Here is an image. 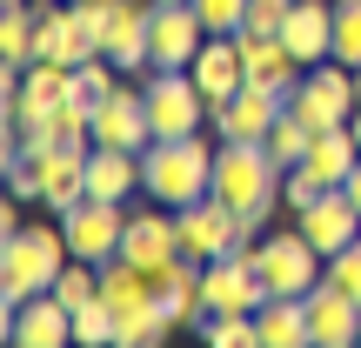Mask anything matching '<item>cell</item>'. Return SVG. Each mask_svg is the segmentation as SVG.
Returning a JSON list of instances; mask_svg holds the SVG:
<instances>
[{
  "label": "cell",
  "instance_id": "1",
  "mask_svg": "<svg viewBox=\"0 0 361 348\" xmlns=\"http://www.w3.org/2000/svg\"><path fill=\"white\" fill-rule=\"evenodd\" d=\"M214 194L241 215L247 241H261L268 215L281 208V168L268 161L261 141H221V155H214Z\"/></svg>",
  "mask_w": 361,
  "mask_h": 348
},
{
  "label": "cell",
  "instance_id": "2",
  "mask_svg": "<svg viewBox=\"0 0 361 348\" xmlns=\"http://www.w3.org/2000/svg\"><path fill=\"white\" fill-rule=\"evenodd\" d=\"M214 155L221 141L188 134V141H147L141 155V194L161 208H194L201 194H214Z\"/></svg>",
  "mask_w": 361,
  "mask_h": 348
},
{
  "label": "cell",
  "instance_id": "3",
  "mask_svg": "<svg viewBox=\"0 0 361 348\" xmlns=\"http://www.w3.org/2000/svg\"><path fill=\"white\" fill-rule=\"evenodd\" d=\"M67 261H74L67 228H54V221H27L20 234H7V241H0V301H7V308H20V301L47 295V288L61 282Z\"/></svg>",
  "mask_w": 361,
  "mask_h": 348
},
{
  "label": "cell",
  "instance_id": "4",
  "mask_svg": "<svg viewBox=\"0 0 361 348\" xmlns=\"http://www.w3.org/2000/svg\"><path fill=\"white\" fill-rule=\"evenodd\" d=\"M141 101H147L154 141H188V134L207 128V101H201L188 67H154V74H141Z\"/></svg>",
  "mask_w": 361,
  "mask_h": 348
},
{
  "label": "cell",
  "instance_id": "5",
  "mask_svg": "<svg viewBox=\"0 0 361 348\" xmlns=\"http://www.w3.org/2000/svg\"><path fill=\"white\" fill-rule=\"evenodd\" d=\"M255 268H261V282H268V295H308V288L328 282V255L301 228L261 234L255 241Z\"/></svg>",
  "mask_w": 361,
  "mask_h": 348
},
{
  "label": "cell",
  "instance_id": "6",
  "mask_svg": "<svg viewBox=\"0 0 361 348\" xmlns=\"http://www.w3.org/2000/svg\"><path fill=\"white\" fill-rule=\"evenodd\" d=\"M355 107H361V88H355V67H341V61L308 67V74H301V88L288 94V114H301L314 134L348 128V121H355Z\"/></svg>",
  "mask_w": 361,
  "mask_h": 348
},
{
  "label": "cell",
  "instance_id": "7",
  "mask_svg": "<svg viewBox=\"0 0 361 348\" xmlns=\"http://www.w3.org/2000/svg\"><path fill=\"white\" fill-rule=\"evenodd\" d=\"M174 221H180V255L188 261H221V255H234V248H247V234H241V215H234L221 194H201L194 208H174Z\"/></svg>",
  "mask_w": 361,
  "mask_h": 348
},
{
  "label": "cell",
  "instance_id": "8",
  "mask_svg": "<svg viewBox=\"0 0 361 348\" xmlns=\"http://www.w3.org/2000/svg\"><path fill=\"white\" fill-rule=\"evenodd\" d=\"M20 148H27V161H34V201L40 208L67 215V208L87 201V148H61V141H47V148L20 141Z\"/></svg>",
  "mask_w": 361,
  "mask_h": 348
},
{
  "label": "cell",
  "instance_id": "9",
  "mask_svg": "<svg viewBox=\"0 0 361 348\" xmlns=\"http://www.w3.org/2000/svg\"><path fill=\"white\" fill-rule=\"evenodd\" d=\"M201 288H207V315H255L261 301H268V282H261V268H255V241L221 255V261H207Z\"/></svg>",
  "mask_w": 361,
  "mask_h": 348
},
{
  "label": "cell",
  "instance_id": "10",
  "mask_svg": "<svg viewBox=\"0 0 361 348\" xmlns=\"http://www.w3.org/2000/svg\"><path fill=\"white\" fill-rule=\"evenodd\" d=\"M121 255L134 261V268H147V275H168L174 261H180V221H174V208H128V234H121Z\"/></svg>",
  "mask_w": 361,
  "mask_h": 348
},
{
  "label": "cell",
  "instance_id": "11",
  "mask_svg": "<svg viewBox=\"0 0 361 348\" xmlns=\"http://www.w3.org/2000/svg\"><path fill=\"white\" fill-rule=\"evenodd\" d=\"M61 228H67V248H74L80 261H114L121 255V234H128V201H80V208H67L61 215Z\"/></svg>",
  "mask_w": 361,
  "mask_h": 348
},
{
  "label": "cell",
  "instance_id": "12",
  "mask_svg": "<svg viewBox=\"0 0 361 348\" xmlns=\"http://www.w3.org/2000/svg\"><path fill=\"white\" fill-rule=\"evenodd\" d=\"M288 114V94H274V88H255L247 80L241 94H228L221 107H207V128L221 134V141H268V128Z\"/></svg>",
  "mask_w": 361,
  "mask_h": 348
},
{
  "label": "cell",
  "instance_id": "13",
  "mask_svg": "<svg viewBox=\"0 0 361 348\" xmlns=\"http://www.w3.org/2000/svg\"><path fill=\"white\" fill-rule=\"evenodd\" d=\"M0 328H7V348H74V308H67L54 288L34 295V301H20V308H7Z\"/></svg>",
  "mask_w": 361,
  "mask_h": 348
},
{
  "label": "cell",
  "instance_id": "14",
  "mask_svg": "<svg viewBox=\"0 0 361 348\" xmlns=\"http://www.w3.org/2000/svg\"><path fill=\"white\" fill-rule=\"evenodd\" d=\"M154 128H147V101L141 80H121L101 107H94V148H128V155H147Z\"/></svg>",
  "mask_w": 361,
  "mask_h": 348
},
{
  "label": "cell",
  "instance_id": "15",
  "mask_svg": "<svg viewBox=\"0 0 361 348\" xmlns=\"http://www.w3.org/2000/svg\"><path fill=\"white\" fill-rule=\"evenodd\" d=\"M147 27H154V0H121L114 13H107V34H101V54L121 67L128 80L154 74V61H147Z\"/></svg>",
  "mask_w": 361,
  "mask_h": 348
},
{
  "label": "cell",
  "instance_id": "16",
  "mask_svg": "<svg viewBox=\"0 0 361 348\" xmlns=\"http://www.w3.org/2000/svg\"><path fill=\"white\" fill-rule=\"evenodd\" d=\"M295 228L308 234L322 255H341L348 241H361V208L348 201V188H322L308 208H295Z\"/></svg>",
  "mask_w": 361,
  "mask_h": 348
},
{
  "label": "cell",
  "instance_id": "17",
  "mask_svg": "<svg viewBox=\"0 0 361 348\" xmlns=\"http://www.w3.org/2000/svg\"><path fill=\"white\" fill-rule=\"evenodd\" d=\"M201 40H207V20L194 13V0L154 7V27H147V61H154V67H194Z\"/></svg>",
  "mask_w": 361,
  "mask_h": 348
},
{
  "label": "cell",
  "instance_id": "18",
  "mask_svg": "<svg viewBox=\"0 0 361 348\" xmlns=\"http://www.w3.org/2000/svg\"><path fill=\"white\" fill-rule=\"evenodd\" d=\"M308 335L314 348H361V301L355 295H341L335 282H322V288H308Z\"/></svg>",
  "mask_w": 361,
  "mask_h": 348
},
{
  "label": "cell",
  "instance_id": "19",
  "mask_svg": "<svg viewBox=\"0 0 361 348\" xmlns=\"http://www.w3.org/2000/svg\"><path fill=\"white\" fill-rule=\"evenodd\" d=\"M281 40L301 67H322L335 61V0H295L281 20Z\"/></svg>",
  "mask_w": 361,
  "mask_h": 348
},
{
  "label": "cell",
  "instance_id": "20",
  "mask_svg": "<svg viewBox=\"0 0 361 348\" xmlns=\"http://www.w3.org/2000/svg\"><path fill=\"white\" fill-rule=\"evenodd\" d=\"M188 74H194V88H201V101H207V107H221L228 94H241V88H247V67H241V40H234V34H207Z\"/></svg>",
  "mask_w": 361,
  "mask_h": 348
},
{
  "label": "cell",
  "instance_id": "21",
  "mask_svg": "<svg viewBox=\"0 0 361 348\" xmlns=\"http://www.w3.org/2000/svg\"><path fill=\"white\" fill-rule=\"evenodd\" d=\"M234 40H241V67H247V80H255V88H274V94H295V88H301V74H308V67L288 54L281 34H247V27H241Z\"/></svg>",
  "mask_w": 361,
  "mask_h": 348
},
{
  "label": "cell",
  "instance_id": "22",
  "mask_svg": "<svg viewBox=\"0 0 361 348\" xmlns=\"http://www.w3.org/2000/svg\"><path fill=\"white\" fill-rule=\"evenodd\" d=\"M154 288H161V315H168L174 328H207L214 322V315H207V288H201V261L180 255L168 275H154Z\"/></svg>",
  "mask_w": 361,
  "mask_h": 348
},
{
  "label": "cell",
  "instance_id": "23",
  "mask_svg": "<svg viewBox=\"0 0 361 348\" xmlns=\"http://www.w3.org/2000/svg\"><path fill=\"white\" fill-rule=\"evenodd\" d=\"M87 54H101V47H94V34L80 27L74 0H67V7H54L47 20H40V34H34V61H54V67H80Z\"/></svg>",
  "mask_w": 361,
  "mask_h": 348
},
{
  "label": "cell",
  "instance_id": "24",
  "mask_svg": "<svg viewBox=\"0 0 361 348\" xmlns=\"http://www.w3.org/2000/svg\"><path fill=\"white\" fill-rule=\"evenodd\" d=\"M134 194H141V155L87 148V201H134Z\"/></svg>",
  "mask_w": 361,
  "mask_h": 348
},
{
  "label": "cell",
  "instance_id": "25",
  "mask_svg": "<svg viewBox=\"0 0 361 348\" xmlns=\"http://www.w3.org/2000/svg\"><path fill=\"white\" fill-rule=\"evenodd\" d=\"M355 161H361L355 128H328V134H314V141H308V155H301V174H308L314 188H348Z\"/></svg>",
  "mask_w": 361,
  "mask_h": 348
},
{
  "label": "cell",
  "instance_id": "26",
  "mask_svg": "<svg viewBox=\"0 0 361 348\" xmlns=\"http://www.w3.org/2000/svg\"><path fill=\"white\" fill-rule=\"evenodd\" d=\"M101 301L114 315H141V308H154V301H161V288H154V275H147V268H134L128 255H114V261H101Z\"/></svg>",
  "mask_w": 361,
  "mask_h": 348
},
{
  "label": "cell",
  "instance_id": "27",
  "mask_svg": "<svg viewBox=\"0 0 361 348\" xmlns=\"http://www.w3.org/2000/svg\"><path fill=\"white\" fill-rule=\"evenodd\" d=\"M255 328H261V348H314L308 301H301V295H268L255 308Z\"/></svg>",
  "mask_w": 361,
  "mask_h": 348
},
{
  "label": "cell",
  "instance_id": "28",
  "mask_svg": "<svg viewBox=\"0 0 361 348\" xmlns=\"http://www.w3.org/2000/svg\"><path fill=\"white\" fill-rule=\"evenodd\" d=\"M34 34H40V20H34V7H7L0 13V61L7 67H34Z\"/></svg>",
  "mask_w": 361,
  "mask_h": 348
},
{
  "label": "cell",
  "instance_id": "29",
  "mask_svg": "<svg viewBox=\"0 0 361 348\" xmlns=\"http://www.w3.org/2000/svg\"><path fill=\"white\" fill-rule=\"evenodd\" d=\"M121 80H128V74H121V67L107 61V54H87V61L74 67V94H67V101H80V107H101L107 94L121 88Z\"/></svg>",
  "mask_w": 361,
  "mask_h": 348
},
{
  "label": "cell",
  "instance_id": "30",
  "mask_svg": "<svg viewBox=\"0 0 361 348\" xmlns=\"http://www.w3.org/2000/svg\"><path fill=\"white\" fill-rule=\"evenodd\" d=\"M308 141H314V128H308V121H301V114H281V121L268 128V141H261V148H268V161H274V168L288 174V168H301Z\"/></svg>",
  "mask_w": 361,
  "mask_h": 348
},
{
  "label": "cell",
  "instance_id": "31",
  "mask_svg": "<svg viewBox=\"0 0 361 348\" xmlns=\"http://www.w3.org/2000/svg\"><path fill=\"white\" fill-rule=\"evenodd\" d=\"M168 335H174V322L161 315V301H154V308H141V315H121L114 348H168Z\"/></svg>",
  "mask_w": 361,
  "mask_h": 348
},
{
  "label": "cell",
  "instance_id": "32",
  "mask_svg": "<svg viewBox=\"0 0 361 348\" xmlns=\"http://www.w3.org/2000/svg\"><path fill=\"white\" fill-rule=\"evenodd\" d=\"M114 328H121V315L107 308L101 295H94L87 308H74V348H114Z\"/></svg>",
  "mask_w": 361,
  "mask_h": 348
},
{
  "label": "cell",
  "instance_id": "33",
  "mask_svg": "<svg viewBox=\"0 0 361 348\" xmlns=\"http://www.w3.org/2000/svg\"><path fill=\"white\" fill-rule=\"evenodd\" d=\"M54 295H61L67 308H87V301L101 295V268L74 255V261H67V268H61V282H54Z\"/></svg>",
  "mask_w": 361,
  "mask_h": 348
},
{
  "label": "cell",
  "instance_id": "34",
  "mask_svg": "<svg viewBox=\"0 0 361 348\" xmlns=\"http://www.w3.org/2000/svg\"><path fill=\"white\" fill-rule=\"evenodd\" d=\"M201 342L207 348H261V328H255V315H214L201 328Z\"/></svg>",
  "mask_w": 361,
  "mask_h": 348
},
{
  "label": "cell",
  "instance_id": "35",
  "mask_svg": "<svg viewBox=\"0 0 361 348\" xmlns=\"http://www.w3.org/2000/svg\"><path fill=\"white\" fill-rule=\"evenodd\" d=\"M335 61L361 67V0H335Z\"/></svg>",
  "mask_w": 361,
  "mask_h": 348
},
{
  "label": "cell",
  "instance_id": "36",
  "mask_svg": "<svg viewBox=\"0 0 361 348\" xmlns=\"http://www.w3.org/2000/svg\"><path fill=\"white\" fill-rule=\"evenodd\" d=\"M194 13L207 20V34H241V20H247V0H194Z\"/></svg>",
  "mask_w": 361,
  "mask_h": 348
},
{
  "label": "cell",
  "instance_id": "37",
  "mask_svg": "<svg viewBox=\"0 0 361 348\" xmlns=\"http://www.w3.org/2000/svg\"><path fill=\"white\" fill-rule=\"evenodd\" d=\"M328 282H335L341 295H355V301H361V241H348L341 255H328Z\"/></svg>",
  "mask_w": 361,
  "mask_h": 348
},
{
  "label": "cell",
  "instance_id": "38",
  "mask_svg": "<svg viewBox=\"0 0 361 348\" xmlns=\"http://www.w3.org/2000/svg\"><path fill=\"white\" fill-rule=\"evenodd\" d=\"M288 7L295 0H247V34H281V20H288Z\"/></svg>",
  "mask_w": 361,
  "mask_h": 348
},
{
  "label": "cell",
  "instance_id": "39",
  "mask_svg": "<svg viewBox=\"0 0 361 348\" xmlns=\"http://www.w3.org/2000/svg\"><path fill=\"white\" fill-rule=\"evenodd\" d=\"M348 201L361 208V161H355V174H348Z\"/></svg>",
  "mask_w": 361,
  "mask_h": 348
},
{
  "label": "cell",
  "instance_id": "40",
  "mask_svg": "<svg viewBox=\"0 0 361 348\" xmlns=\"http://www.w3.org/2000/svg\"><path fill=\"white\" fill-rule=\"evenodd\" d=\"M348 128H355V148H361V107H355V121H348Z\"/></svg>",
  "mask_w": 361,
  "mask_h": 348
},
{
  "label": "cell",
  "instance_id": "41",
  "mask_svg": "<svg viewBox=\"0 0 361 348\" xmlns=\"http://www.w3.org/2000/svg\"><path fill=\"white\" fill-rule=\"evenodd\" d=\"M154 7H174V0H154Z\"/></svg>",
  "mask_w": 361,
  "mask_h": 348
},
{
  "label": "cell",
  "instance_id": "42",
  "mask_svg": "<svg viewBox=\"0 0 361 348\" xmlns=\"http://www.w3.org/2000/svg\"><path fill=\"white\" fill-rule=\"evenodd\" d=\"M355 88H361V67H355Z\"/></svg>",
  "mask_w": 361,
  "mask_h": 348
},
{
  "label": "cell",
  "instance_id": "43",
  "mask_svg": "<svg viewBox=\"0 0 361 348\" xmlns=\"http://www.w3.org/2000/svg\"><path fill=\"white\" fill-rule=\"evenodd\" d=\"M7 7H20V0H7Z\"/></svg>",
  "mask_w": 361,
  "mask_h": 348
}]
</instances>
